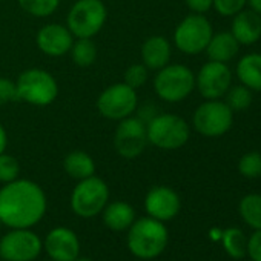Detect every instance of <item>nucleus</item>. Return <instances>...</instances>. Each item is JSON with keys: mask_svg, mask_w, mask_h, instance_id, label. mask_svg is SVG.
I'll return each mask as SVG.
<instances>
[{"mask_svg": "<svg viewBox=\"0 0 261 261\" xmlns=\"http://www.w3.org/2000/svg\"><path fill=\"white\" fill-rule=\"evenodd\" d=\"M17 2L27 14L37 19L49 17L60 7V0H17Z\"/></svg>", "mask_w": 261, "mask_h": 261, "instance_id": "26", "label": "nucleus"}, {"mask_svg": "<svg viewBox=\"0 0 261 261\" xmlns=\"http://www.w3.org/2000/svg\"><path fill=\"white\" fill-rule=\"evenodd\" d=\"M247 0H214L212 8L221 17H232L246 8Z\"/></svg>", "mask_w": 261, "mask_h": 261, "instance_id": "31", "label": "nucleus"}, {"mask_svg": "<svg viewBox=\"0 0 261 261\" xmlns=\"http://www.w3.org/2000/svg\"><path fill=\"white\" fill-rule=\"evenodd\" d=\"M235 75L240 80V83L249 88L252 92H261V54H244L237 62Z\"/></svg>", "mask_w": 261, "mask_h": 261, "instance_id": "20", "label": "nucleus"}, {"mask_svg": "<svg viewBox=\"0 0 261 261\" xmlns=\"http://www.w3.org/2000/svg\"><path fill=\"white\" fill-rule=\"evenodd\" d=\"M16 88L19 101L39 108L53 105L59 95V83L56 77L42 68H30L23 71L16 80Z\"/></svg>", "mask_w": 261, "mask_h": 261, "instance_id": "4", "label": "nucleus"}, {"mask_svg": "<svg viewBox=\"0 0 261 261\" xmlns=\"http://www.w3.org/2000/svg\"><path fill=\"white\" fill-rule=\"evenodd\" d=\"M0 261H5V259H2V258H0Z\"/></svg>", "mask_w": 261, "mask_h": 261, "instance_id": "38", "label": "nucleus"}, {"mask_svg": "<svg viewBox=\"0 0 261 261\" xmlns=\"http://www.w3.org/2000/svg\"><path fill=\"white\" fill-rule=\"evenodd\" d=\"M43 241L31 229H11L0 238V258L5 261H36Z\"/></svg>", "mask_w": 261, "mask_h": 261, "instance_id": "12", "label": "nucleus"}, {"mask_svg": "<svg viewBox=\"0 0 261 261\" xmlns=\"http://www.w3.org/2000/svg\"><path fill=\"white\" fill-rule=\"evenodd\" d=\"M0 226H2V223H0Z\"/></svg>", "mask_w": 261, "mask_h": 261, "instance_id": "39", "label": "nucleus"}, {"mask_svg": "<svg viewBox=\"0 0 261 261\" xmlns=\"http://www.w3.org/2000/svg\"><path fill=\"white\" fill-rule=\"evenodd\" d=\"M148 145L146 121L143 118L130 115L118 121L114 134V148L120 157L127 160L137 159L145 152Z\"/></svg>", "mask_w": 261, "mask_h": 261, "instance_id": "11", "label": "nucleus"}, {"mask_svg": "<svg viewBox=\"0 0 261 261\" xmlns=\"http://www.w3.org/2000/svg\"><path fill=\"white\" fill-rule=\"evenodd\" d=\"M181 200L178 194L169 186H154L145 197V211L148 217L160 221H169L180 212Z\"/></svg>", "mask_w": 261, "mask_h": 261, "instance_id": "15", "label": "nucleus"}, {"mask_svg": "<svg viewBox=\"0 0 261 261\" xmlns=\"http://www.w3.org/2000/svg\"><path fill=\"white\" fill-rule=\"evenodd\" d=\"M169 241V232L163 221L152 217L136 218L127 229V249L140 259L160 256Z\"/></svg>", "mask_w": 261, "mask_h": 261, "instance_id": "2", "label": "nucleus"}, {"mask_svg": "<svg viewBox=\"0 0 261 261\" xmlns=\"http://www.w3.org/2000/svg\"><path fill=\"white\" fill-rule=\"evenodd\" d=\"M238 51H240V43L235 40L230 31H221L217 34L214 33L204 49L209 60L221 62V63H229L230 60H233Z\"/></svg>", "mask_w": 261, "mask_h": 261, "instance_id": "21", "label": "nucleus"}, {"mask_svg": "<svg viewBox=\"0 0 261 261\" xmlns=\"http://www.w3.org/2000/svg\"><path fill=\"white\" fill-rule=\"evenodd\" d=\"M233 124V111L226 101L204 100L192 115V127L206 139H218L227 134Z\"/></svg>", "mask_w": 261, "mask_h": 261, "instance_id": "7", "label": "nucleus"}, {"mask_svg": "<svg viewBox=\"0 0 261 261\" xmlns=\"http://www.w3.org/2000/svg\"><path fill=\"white\" fill-rule=\"evenodd\" d=\"M95 106L100 115L106 120L120 121L136 114L139 106V95L136 89L120 82L105 88L97 97Z\"/></svg>", "mask_w": 261, "mask_h": 261, "instance_id": "10", "label": "nucleus"}, {"mask_svg": "<svg viewBox=\"0 0 261 261\" xmlns=\"http://www.w3.org/2000/svg\"><path fill=\"white\" fill-rule=\"evenodd\" d=\"M230 34L240 43V46H250L261 40V16L249 8L241 10L232 16Z\"/></svg>", "mask_w": 261, "mask_h": 261, "instance_id": "17", "label": "nucleus"}, {"mask_svg": "<svg viewBox=\"0 0 261 261\" xmlns=\"http://www.w3.org/2000/svg\"><path fill=\"white\" fill-rule=\"evenodd\" d=\"M149 145L162 151H177L191 139V124L177 114H157L146 121Z\"/></svg>", "mask_w": 261, "mask_h": 261, "instance_id": "3", "label": "nucleus"}, {"mask_svg": "<svg viewBox=\"0 0 261 261\" xmlns=\"http://www.w3.org/2000/svg\"><path fill=\"white\" fill-rule=\"evenodd\" d=\"M195 89L194 71L181 63H168L154 77V91L166 103H180Z\"/></svg>", "mask_w": 261, "mask_h": 261, "instance_id": "5", "label": "nucleus"}, {"mask_svg": "<svg viewBox=\"0 0 261 261\" xmlns=\"http://www.w3.org/2000/svg\"><path fill=\"white\" fill-rule=\"evenodd\" d=\"M13 101H19L16 82L7 77H0V106L10 105Z\"/></svg>", "mask_w": 261, "mask_h": 261, "instance_id": "32", "label": "nucleus"}, {"mask_svg": "<svg viewBox=\"0 0 261 261\" xmlns=\"http://www.w3.org/2000/svg\"><path fill=\"white\" fill-rule=\"evenodd\" d=\"M48 200L40 185L17 178L0 188V223L11 229H31L46 214Z\"/></svg>", "mask_w": 261, "mask_h": 261, "instance_id": "1", "label": "nucleus"}, {"mask_svg": "<svg viewBox=\"0 0 261 261\" xmlns=\"http://www.w3.org/2000/svg\"><path fill=\"white\" fill-rule=\"evenodd\" d=\"M238 172L246 178H258L261 177V152L250 151L241 155L238 160Z\"/></svg>", "mask_w": 261, "mask_h": 261, "instance_id": "28", "label": "nucleus"}, {"mask_svg": "<svg viewBox=\"0 0 261 261\" xmlns=\"http://www.w3.org/2000/svg\"><path fill=\"white\" fill-rule=\"evenodd\" d=\"M186 7L191 10V13L195 14H206L211 8L214 0H185Z\"/></svg>", "mask_w": 261, "mask_h": 261, "instance_id": "34", "label": "nucleus"}, {"mask_svg": "<svg viewBox=\"0 0 261 261\" xmlns=\"http://www.w3.org/2000/svg\"><path fill=\"white\" fill-rule=\"evenodd\" d=\"M246 7H247L250 11H253V13H256V14L261 16V0H247Z\"/></svg>", "mask_w": 261, "mask_h": 261, "instance_id": "36", "label": "nucleus"}, {"mask_svg": "<svg viewBox=\"0 0 261 261\" xmlns=\"http://www.w3.org/2000/svg\"><path fill=\"white\" fill-rule=\"evenodd\" d=\"M247 255L252 261H261V229L247 238Z\"/></svg>", "mask_w": 261, "mask_h": 261, "instance_id": "33", "label": "nucleus"}, {"mask_svg": "<svg viewBox=\"0 0 261 261\" xmlns=\"http://www.w3.org/2000/svg\"><path fill=\"white\" fill-rule=\"evenodd\" d=\"M221 241L229 256L238 259L247 255V238L238 227H229L221 232Z\"/></svg>", "mask_w": 261, "mask_h": 261, "instance_id": "25", "label": "nucleus"}, {"mask_svg": "<svg viewBox=\"0 0 261 261\" xmlns=\"http://www.w3.org/2000/svg\"><path fill=\"white\" fill-rule=\"evenodd\" d=\"M106 19L103 0H77L68 11L66 27L75 39H92L103 30Z\"/></svg>", "mask_w": 261, "mask_h": 261, "instance_id": "6", "label": "nucleus"}, {"mask_svg": "<svg viewBox=\"0 0 261 261\" xmlns=\"http://www.w3.org/2000/svg\"><path fill=\"white\" fill-rule=\"evenodd\" d=\"M20 175V165L16 157L4 152L0 154V183L7 185L17 180Z\"/></svg>", "mask_w": 261, "mask_h": 261, "instance_id": "30", "label": "nucleus"}, {"mask_svg": "<svg viewBox=\"0 0 261 261\" xmlns=\"http://www.w3.org/2000/svg\"><path fill=\"white\" fill-rule=\"evenodd\" d=\"M253 100L252 91L249 88H246L244 85H235L230 86L229 91L224 95V101L227 103V106L233 111V112H241L246 111L247 108H250Z\"/></svg>", "mask_w": 261, "mask_h": 261, "instance_id": "27", "label": "nucleus"}, {"mask_svg": "<svg viewBox=\"0 0 261 261\" xmlns=\"http://www.w3.org/2000/svg\"><path fill=\"white\" fill-rule=\"evenodd\" d=\"M75 261H94V259L86 258V256H79V258H75Z\"/></svg>", "mask_w": 261, "mask_h": 261, "instance_id": "37", "label": "nucleus"}, {"mask_svg": "<svg viewBox=\"0 0 261 261\" xmlns=\"http://www.w3.org/2000/svg\"><path fill=\"white\" fill-rule=\"evenodd\" d=\"M142 63L149 71H159L171 63L172 45L165 36H151L142 45Z\"/></svg>", "mask_w": 261, "mask_h": 261, "instance_id": "18", "label": "nucleus"}, {"mask_svg": "<svg viewBox=\"0 0 261 261\" xmlns=\"http://www.w3.org/2000/svg\"><path fill=\"white\" fill-rule=\"evenodd\" d=\"M63 169L68 177L80 181L95 175V162L88 152L75 149L63 159Z\"/></svg>", "mask_w": 261, "mask_h": 261, "instance_id": "22", "label": "nucleus"}, {"mask_svg": "<svg viewBox=\"0 0 261 261\" xmlns=\"http://www.w3.org/2000/svg\"><path fill=\"white\" fill-rule=\"evenodd\" d=\"M7 148H8V133L4 127V124L0 123V154L7 152Z\"/></svg>", "mask_w": 261, "mask_h": 261, "instance_id": "35", "label": "nucleus"}, {"mask_svg": "<svg viewBox=\"0 0 261 261\" xmlns=\"http://www.w3.org/2000/svg\"><path fill=\"white\" fill-rule=\"evenodd\" d=\"M69 56L79 68H89L95 63L98 49L92 39H74Z\"/></svg>", "mask_w": 261, "mask_h": 261, "instance_id": "23", "label": "nucleus"}, {"mask_svg": "<svg viewBox=\"0 0 261 261\" xmlns=\"http://www.w3.org/2000/svg\"><path fill=\"white\" fill-rule=\"evenodd\" d=\"M148 79H149V69L143 63H133L130 66H127V69L123 74V83H126L136 91L145 86Z\"/></svg>", "mask_w": 261, "mask_h": 261, "instance_id": "29", "label": "nucleus"}, {"mask_svg": "<svg viewBox=\"0 0 261 261\" xmlns=\"http://www.w3.org/2000/svg\"><path fill=\"white\" fill-rule=\"evenodd\" d=\"M103 223L112 232H124L136 221V209L127 201L115 200L108 201L105 209L101 211Z\"/></svg>", "mask_w": 261, "mask_h": 261, "instance_id": "19", "label": "nucleus"}, {"mask_svg": "<svg viewBox=\"0 0 261 261\" xmlns=\"http://www.w3.org/2000/svg\"><path fill=\"white\" fill-rule=\"evenodd\" d=\"M243 221L253 230L261 229V194H247L238 204Z\"/></svg>", "mask_w": 261, "mask_h": 261, "instance_id": "24", "label": "nucleus"}, {"mask_svg": "<svg viewBox=\"0 0 261 261\" xmlns=\"http://www.w3.org/2000/svg\"><path fill=\"white\" fill-rule=\"evenodd\" d=\"M232 79L227 63L207 60L195 74V89L204 100H220L232 86Z\"/></svg>", "mask_w": 261, "mask_h": 261, "instance_id": "13", "label": "nucleus"}, {"mask_svg": "<svg viewBox=\"0 0 261 261\" xmlns=\"http://www.w3.org/2000/svg\"><path fill=\"white\" fill-rule=\"evenodd\" d=\"M212 36L214 28L211 20L204 14L192 13L175 27L174 45L186 56H198L204 53Z\"/></svg>", "mask_w": 261, "mask_h": 261, "instance_id": "9", "label": "nucleus"}, {"mask_svg": "<svg viewBox=\"0 0 261 261\" xmlns=\"http://www.w3.org/2000/svg\"><path fill=\"white\" fill-rule=\"evenodd\" d=\"M109 201V188L97 175L80 180L71 192V211L80 218H94Z\"/></svg>", "mask_w": 261, "mask_h": 261, "instance_id": "8", "label": "nucleus"}, {"mask_svg": "<svg viewBox=\"0 0 261 261\" xmlns=\"http://www.w3.org/2000/svg\"><path fill=\"white\" fill-rule=\"evenodd\" d=\"M43 249L51 261H75L80 256L79 237L72 229L65 226H57L46 233Z\"/></svg>", "mask_w": 261, "mask_h": 261, "instance_id": "14", "label": "nucleus"}, {"mask_svg": "<svg viewBox=\"0 0 261 261\" xmlns=\"http://www.w3.org/2000/svg\"><path fill=\"white\" fill-rule=\"evenodd\" d=\"M74 36L66 25L62 23H46L36 36L37 48L48 57H63L69 54L74 43Z\"/></svg>", "mask_w": 261, "mask_h": 261, "instance_id": "16", "label": "nucleus"}]
</instances>
